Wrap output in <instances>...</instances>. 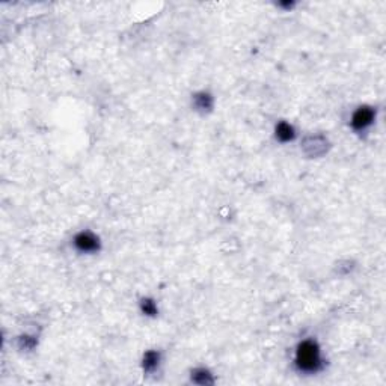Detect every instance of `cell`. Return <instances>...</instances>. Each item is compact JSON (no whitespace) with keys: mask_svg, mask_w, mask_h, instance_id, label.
Listing matches in <instances>:
<instances>
[{"mask_svg":"<svg viewBox=\"0 0 386 386\" xmlns=\"http://www.w3.org/2000/svg\"><path fill=\"white\" fill-rule=\"evenodd\" d=\"M296 365L305 373H316L322 368L320 349L316 341L306 339L299 344L296 352Z\"/></svg>","mask_w":386,"mask_h":386,"instance_id":"cell-1","label":"cell"},{"mask_svg":"<svg viewBox=\"0 0 386 386\" xmlns=\"http://www.w3.org/2000/svg\"><path fill=\"white\" fill-rule=\"evenodd\" d=\"M74 246L80 252H86V254L97 252L100 249V239L94 233H91V231H82V233L75 236Z\"/></svg>","mask_w":386,"mask_h":386,"instance_id":"cell-2","label":"cell"},{"mask_svg":"<svg viewBox=\"0 0 386 386\" xmlns=\"http://www.w3.org/2000/svg\"><path fill=\"white\" fill-rule=\"evenodd\" d=\"M376 118V112L373 107H368V106H362L359 107L352 117V127L358 131H362L365 129H368L373 121Z\"/></svg>","mask_w":386,"mask_h":386,"instance_id":"cell-3","label":"cell"},{"mask_svg":"<svg viewBox=\"0 0 386 386\" xmlns=\"http://www.w3.org/2000/svg\"><path fill=\"white\" fill-rule=\"evenodd\" d=\"M159 362H160V353L156 350H149L143 355L142 367L145 371H154L159 367Z\"/></svg>","mask_w":386,"mask_h":386,"instance_id":"cell-4","label":"cell"},{"mask_svg":"<svg viewBox=\"0 0 386 386\" xmlns=\"http://www.w3.org/2000/svg\"><path fill=\"white\" fill-rule=\"evenodd\" d=\"M296 136V131L293 129V126H290L288 123H279L276 126V137L281 140V142H290L293 140Z\"/></svg>","mask_w":386,"mask_h":386,"instance_id":"cell-5","label":"cell"},{"mask_svg":"<svg viewBox=\"0 0 386 386\" xmlns=\"http://www.w3.org/2000/svg\"><path fill=\"white\" fill-rule=\"evenodd\" d=\"M192 380L195 383H199V385H211L214 382L211 374H210V371L205 370V368H198V370L193 371L192 373Z\"/></svg>","mask_w":386,"mask_h":386,"instance_id":"cell-6","label":"cell"},{"mask_svg":"<svg viewBox=\"0 0 386 386\" xmlns=\"http://www.w3.org/2000/svg\"><path fill=\"white\" fill-rule=\"evenodd\" d=\"M195 106L201 110H210L213 107V97L207 92H199L195 95Z\"/></svg>","mask_w":386,"mask_h":386,"instance_id":"cell-7","label":"cell"},{"mask_svg":"<svg viewBox=\"0 0 386 386\" xmlns=\"http://www.w3.org/2000/svg\"><path fill=\"white\" fill-rule=\"evenodd\" d=\"M140 310L145 316H156L157 314V305L151 299H143L140 302Z\"/></svg>","mask_w":386,"mask_h":386,"instance_id":"cell-8","label":"cell"}]
</instances>
